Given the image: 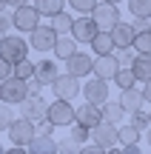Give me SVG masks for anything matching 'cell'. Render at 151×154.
Instances as JSON below:
<instances>
[{
  "label": "cell",
  "mask_w": 151,
  "mask_h": 154,
  "mask_svg": "<svg viewBox=\"0 0 151 154\" xmlns=\"http://www.w3.org/2000/svg\"><path fill=\"white\" fill-rule=\"evenodd\" d=\"M29 97V83L20 80V77L9 74L6 80H0V100L9 106H20L23 100Z\"/></svg>",
  "instance_id": "cell-1"
},
{
  "label": "cell",
  "mask_w": 151,
  "mask_h": 154,
  "mask_svg": "<svg viewBox=\"0 0 151 154\" xmlns=\"http://www.w3.org/2000/svg\"><path fill=\"white\" fill-rule=\"evenodd\" d=\"M46 117L54 123V128H66V126H71V123L77 120V117H74V106H71V100H63V97H54V103H49Z\"/></svg>",
  "instance_id": "cell-2"
},
{
  "label": "cell",
  "mask_w": 151,
  "mask_h": 154,
  "mask_svg": "<svg viewBox=\"0 0 151 154\" xmlns=\"http://www.w3.org/2000/svg\"><path fill=\"white\" fill-rule=\"evenodd\" d=\"M91 17H94V23H97V29H100V32H111V29L123 20V17H120L117 3H108V0L97 3L94 9H91Z\"/></svg>",
  "instance_id": "cell-3"
},
{
  "label": "cell",
  "mask_w": 151,
  "mask_h": 154,
  "mask_svg": "<svg viewBox=\"0 0 151 154\" xmlns=\"http://www.w3.org/2000/svg\"><path fill=\"white\" fill-rule=\"evenodd\" d=\"M40 11H37V6H29V3H23V6H17L14 9V14H11V29L14 32H32L34 26L40 23Z\"/></svg>",
  "instance_id": "cell-4"
},
{
  "label": "cell",
  "mask_w": 151,
  "mask_h": 154,
  "mask_svg": "<svg viewBox=\"0 0 151 154\" xmlns=\"http://www.w3.org/2000/svg\"><path fill=\"white\" fill-rule=\"evenodd\" d=\"M29 54V40L23 37H14V34H3L0 37V57L9 63H17Z\"/></svg>",
  "instance_id": "cell-5"
},
{
  "label": "cell",
  "mask_w": 151,
  "mask_h": 154,
  "mask_svg": "<svg viewBox=\"0 0 151 154\" xmlns=\"http://www.w3.org/2000/svg\"><path fill=\"white\" fill-rule=\"evenodd\" d=\"M34 134H37V126H34L29 117H17V120L9 126V140H11V146H23V149H26V146L32 143Z\"/></svg>",
  "instance_id": "cell-6"
},
{
  "label": "cell",
  "mask_w": 151,
  "mask_h": 154,
  "mask_svg": "<svg viewBox=\"0 0 151 154\" xmlns=\"http://www.w3.org/2000/svg\"><path fill=\"white\" fill-rule=\"evenodd\" d=\"M54 40H57V32L51 26H43V23H37V26L29 32V46H32L34 51H51L54 49Z\"/></svg>",
  "instance_id": "cell-7"
},
{
  "label": "cell",
  "mask_w": 151,
  "mask_h": 154,
  "mask_svg": "<svg viewBox=\"0 0 151 154\" xmlns=\"http://www.w3.org/2000/svg\"><path fill=\"white\" fill-rule=\"evenodd\" d=\"M91 140H94L103 151H111L114 146H120V140H117V126L108 123V120H103L100 126L91 128Z\"/></svg>",
  "instance_id": "cell-8"
},
{
  "label": "cell",
  "mask_w": 151,
  "mask_h": 154,
  "mask_svg": "<svg viewBox=\"0 0 151 154\" xmlns=\"http://www.w3.org/2000/svg\"><path fill=\"white\" fill-rule=\"evenodd\" d=\"M97 32H100V29H97L94 17H91V14L86 17L83 14V17H74V20H71V32H68V34H71L77 43H91Z\"/></svg>",
  "instance_id": "cell-9"
},
{
  "label": "cell",
  "mask_w": 151,
  "mask_h": 154,
  "mask_svg": "<svg viewBox=\"0 0 151 154\" xmlns=\"http://www.w3.org/2000/svg\"><path fill=\"white\" fill-rule=\"evenodd\" d=\"M51 91H54V97H63V100H74L80 94V77L74 74H60L54 83H51Z\"/></svg>",
  "instance_id": "cell-10"
},
{
  "label": "cell",
  "mask_w": 151,
  "mask_h": 154,
  "mask_svg": "<svg viewBox=\"0 0 151 154\" xmlns=\"http://www.w3.org/2000/svg\"><path fill=\"white\" fill-rule=\"evenodd\" d=\"M91 69H94V57L86 54V51H74L71 57H66V72L74 74V77H80V80L89 77Z\"/></svg>",
  "instance_id": "cell-11"
},
{
  "label": "cell",
  "mask_w": 151,
  "mask_h": 154,
  "mask_svg": "<svg viewBox=\"0 0 151 154\" xmlns=\"http://www.w3.org/2000/svg\"><path fill=\"white\" fill-rule=\"evenodd\" d=\"M46 109H49V103H46L40 94H29V97L20 103V114H23V117H29L32 123L43 120V117H46Z\"/></svg>",
  "instance_id": "cell-12"
},
{
  "label": "cell",
  "mask_w": 151,
  "mask_h": 154,
  "mask_svg": "<svg viewBox=\"0 0 151 154\" xmlns=\"http://www.w3.org/2000/svg\"><path fill=\"white\" fill-rule=\"evenodd\" d=\"M74 117H77V123L94 128V126H100V123H103V106L86 100V106H77V109H74Z\"/></svg>",
  "instance_id": "cell-13"
},
{
  "label": "cell",
  "mask_w": 151,
  "mask_h": 154,
  "mask_svg": "<svg viewBox=\"0 0 151 154\" xmlns=\"http://www.w3.org/2000/svg\"><path fill=\"white\" fill-rule=\"evenodd\" d=\"M117 69H120V63H117V57H114V54H97L91 74H94V77H103V80L111 83L114 74H117Z\"/></svg>",
  "instance_id": "cell-14"
},
{
  "label": "cell",
  "mask_w": 151,
  "mask_h": 154,
  "mask_svg": "<svg viewBox=\"0 0 151 154\" xmlns=\"http://www.w3.org/2000/svg\"><path fill=\"white\" fill-rule=\"evenodd\" d=\"M83 97L89 100V103H106L108 100V80H103V77H94V80H89L83 86Z\"/></svg>",
  "instance_id": "cell-15"
},
{
  "label": "cell",
  "mask_w": 151,
  "mask_h": 154,
  "mask_svg": "<svg viewBox=\"0 0 151 154\" xmlns=\"http://www.w3.org/2000/svg\"><path fill=\"white\" fill-rule=\"evenodd\" d=\"M57 77H60V66H57L54 60H37V66H34V80L37 83L51 86Z\"/></svg>",
  "instance_id": "cell-16"
},
{
  "label": "cell",
  "mask_w": 151,
  "mask_h": 154,
  "mask_svg": "<svg viewBox=\"0 0 151 154\" xmlns=\"http://www.w3.org/2000/svg\"><path fill=\"white\" fill-rule=\"evenodd\" d=\"M134 26H131V23H123L120 20L117 26L111 29V37H114V46H120V49H128L131 43H134Z\"/></svg>",
  "instance_id": "cell-17"
},
{
  "label": "cell",
  "mask_w": 151,
  "mask_h": 154,
  "mask_svg": "<svg viewBox=\"0 0 151 154\" xmlns=\"http://www.w3.org/2000/svg\"><path fill=\"white\" fill-rule=\"evenodd\" d=\"M120 106L125 109V114H131V111H137V109H143L146 106V100H143V91L140 88H123V94H120Z\"/></svg>",
  "instance_id": "cell-18"
},
{
  "label": "cell",
  "mask_w": 151,
  "mask_h": 154,
  "mask_svg": "<svg viewBox=\"0 0 151 154\" xmlns=\"http://www.w3.org/2000/svg\"><path fill=\"white\" fill-rule=\"evenodd\" d=\"M57 54V60H66V57H71L74 51H77V40L71 37V34H57L54 40V49H51Z\"/></svg>",
  "instance_id": "cell-19"
},
{
  "label": "cell",
  "mask_w": 151,
  "mask_h": 154,
  "mask_svg": "<svg viewBox=\"0 0 151 154\" xmlns=\"http://www.w3.org/2000/svg\"><path fill=\"white\" fill-rule=\"evenodd\" d=\"M131 72L140 83L151 80V54H134V60H131Z\"/></svg>",
  "instance_id": "cell-20"
},
{
  "label": "cell",
  "mask_w": 151,
  "mask_h": 154,
  "mask_svg": "<svg viewBox=\"0 0 151 154\" xmlns=\"http://www.w3.org/2000/svg\"><path fill=\"white\" fill-rule=\"evenodd\" d=\"M26 149L29 151H40V154H51V151H57V140L51 134H34Z\"/></svg>",
  "instance_id": "cell-21"
},
{
  "label": "cell",
  "mask_w": 151,
  "mask_h": 154,
  "mask_svg": "<svg viewBox=\"0 0 151 154\" xmlns=\"http://www.w3.org/2000/svg\"><path fill=\"white\" fill-rule=\"evenodd\" d=\"M123 117H125V109L120 106V100H106V103H103V120L120 126V123H123Z\"/></svg>",
  "instance_id": "cell-22"
},
{
  "label": "cell",
  "mask_w": 151,
  "mask_h": 154,
  "mask_svg": "<svg viewBox=\"0 0 151 154\" xmlns=\"http://www.w3.org/2000/svg\"><path fill=\"white\" fill-rule=\"evenodd\" d=\"M91 49H94V54H111V51H114L111 32H97L94 40H91Z\"/></svg>",
  "instance_id": "cell-23"
},
{
  "label": "cell",
  "mask_w": 151,
  "mask_h": 154,
  "mask_svg": "<svg viewBox=\"0 0 151 154\" xmlns=\"http://www.w3.org/2000/svg\"><path fill=\"white\" fill-rule=\"evenodd\" d=\"M117 140H120V146H140V131H137L134 126H117Z\"/></svg>",
  "instance_id": "cell-24"
},
{
  "label": "cell",
  "mask_w": 151,
  "mask_h": 154,
  "mask_svg": "<svg viewBox=\"0 0 151 154\" xmlns=\"http://www.w3.org/2000/svg\"><path fill=\"white\" fill-rule=\"evenodd\" d=\"M34 6H37V11L43 17H54L57 11L66 9V0H34Z\"/></svg>",
  "instance_id": "cell-25"
},
{
  "label": "cell",
  "mask_w": 151,
  "mask_h": 154,
  "mask_svg": "<svg viewBox=\"0 0 151 154\" xmlns=\"http://www.w3.org/2000/svg\"><path fill=\"white\" fill-rule=\"evenodd\" d=\"M71 20H74V17L63 9V11H57V14L51 17V29H54L57 34H68V32H71Z\"/></svg>",
  "instance_id": "cell-26"
},
{
  "label": "cell",
  "mask_w": 151,
  "mask_h": 154,
  "mask_svg": "<svg viewBox=\"0 0 151 154\" xmlns=\"http://www.w3.org/2000/svg\"><path fill=\"white\" fill-rule=\"evenodd\" d=\"M34 66H37L34 60H29V57H23V60L11 63V74H14V77H20V80H29V77L34 74Z\"/></svg>",
  "instance_id": "cell-27"
},
{
  "label": "cell",
  "mask_w": 151,
  "mask_h": 154,
  "mask_svg": "<svg viewBox=\"0 0 151 154\" xmlns=\"http://www.w3.org/2000/svg\"><path fill=\"white\" fill-rule=\"evenodd\" d=\"M111 83H117L120 88H131V86L137 83V77H134V72H131V66H120Z\"/></svg>",
  "instance_id": "cell-28"
},
{
  "label": "cell",
  "mask_w": 151,
  "mask_h": 154,
  "mask_svg": "<svg viewBox=\"0 0 151 154\" xmlns=\"http://www.w3.org/2000/svg\"><path fill=\"white\" fill-rule=\"evenodd\" d=\"M131 46H134L137 54H151V32H148V29H146V32H137Z\"/></svg>",
  "instance_id": "cell-29"
},
{
  "label": "cell",
  "mask_w": 151,
  "mask_h": 154,
  "mask_svg": "<svg viewBox=\"0 0 151 154\" xmlns=\"http://www.w3.org/2000/svg\"><path fill=\"white\" fill-rule=\"evenodd\" d=\"M128 11L134 17H148L151 20V0H128Z\"/></svg>",
  "instance_id": "cell-30"
},
{
  "label": "cell",
  "mask_w": 151,
  "mask_h": 154,
  "mask_svg": "<svg viewBox=\"0 0 151 154\" xmlns=\"http://www.w3.org/2000/svg\"><path fill=\"white\" fill-rule=\"evenodd\" d=\"M131 126L137 128V131H143V128H148L151 126V117H148V111H143V109H137V111H131Z\"/></svg>",
  "instance_id": "cell-31"
},
{
  "label": "cell",
  "mask_w": 151,
  "mask_h": 154,
  "mask_svg": "<svg viewBox=\"0 0 151 154\" xmlns=\"http://www.w3.org/2000/svg\"><path fill=\"white\" fill-rule=\"evenodd\" d=\"M14 123V111H11L9 103L0 100V131H9V126Z\"/></svg>",
  "instance_id": "cell-32"
},
{
  "label": "cell",
  "mask_w": 151,
  "mask_h": 154,
  "mask_svg": "<svg viewBox=\"0 0 151 154\" xmlns=\"http://www.w3.org/2000/svg\"><path fill=\"white\" fill-rule=\"evenodd\" d=\"M114 57H117V63L120 66H131V60H134V46H128V49H120V46H114V51H111Z\"/></svg>",
  "instance_id": "cell-33"
},
{
  "label": "cell",
  "mask_w": 151,
  "mask_h": 154,
  "mask_svg": "<svg viewBox=\"0 0 151 154\" xmlns=\"http://www.w3.org/2000/svg\"><path fill=\"white\" fill-rule=\"evenodd\" d=\"M68 128H71V137L77 140L80 146H83L86 140L91 137V128H89V126H83V123H77V120H74V123H71V126H68Z\"/></svg>",
  "instance_id": "cell-34"
},
{
  "label": "cell",
  "mask_w": 151,
  "mask_h": 154,
  "mask_svg": "<svg viewBox=\"0 0 151 154\" xmlns=\"http://www.w3.org/2000/svg\"><path fill=\"white\" fill-rule=\"evenodd\" d=\"M68 3H71V9L80 11V14H91V9H94L100 0H68Z\"/></svg>",
  "instance_id": "cell-35"
},
{
  "label": "cell",
  "mask_w": 151,
  "mask_h": 154,
  "mask_svg": "<svg viewBox=\"0 0 151 154\" xmlns=\"http://www.w3.org/2000/svg\"><path fill=\"white\" fill-rule=\"evenodd\" d=\"M80 149H83V146H80L74 137H68V140H60V143H57V151H80Z\"/></svg>",
  "instance_id": "cell-36"
},
{
  "label": "cell",
  "mask_w": 151,
  "mask_h": 154,
  "mask_svg": "<svg viewBox=\"0 0 151 154\" xmlns=\"http://www.w3.org/2000/svg\"><path fill=\"white\" fill-rule=\"evenodd\" d=\"M11 32V14H6V11H0V37L3 34Z\"/></svg>",
  "instance_id": "cell-37"
},
{
  "label": "cell",
  "mask_w": 151,
  "mask_h": 154,
  "mask_svg": "<svg viewBox=\"0 0 151 154\" xmlns=\"http://www.w3.org/2000/svg\"><path fill=\"white\" fill-rule=\"evenodd\" d=\"M131 26H134V32H146V29L151 26V20H148V17H134Z\"/></svg>",
  "instance_id": "cell-38"
},
{
  "label": "cell",
  "mask_w": 151,
  "mask_h": 154,
  "mask_svg": "<svg viewBox=\"0 0 151 154\" xmlns=\"http://www.w3.org/2000/svg\"><path fill=\"white\" fill-rule=\"evenodd\" d=\"M29 94H40V91H43V83H37V80H34V74L32 77H29Z\"/></svg>",
  "instance_id": "cell-39"
},
{
  "label": "cell",
  "mask_w": 151,
  "mask_h": 154,
  "mask_svg": "<svg viewBox=\"0 0 151 154\" xmlns=\"http://www.w3.org/2000/svg\"><path fill=\"white\" fill-rule=\"evenodd\" d=\"M9 74H11V63L0 57V80H6V77H9Z\"/></svg>",
  "instance_id": "cell-40"
},
{
  "label": "cell",
  "mask_w": 151,
  "mask_h": 154,
  "mask_svg": "<svg viewBox=\"0 0 151 154\" xmlns=\"http://www.w3.org/2000/svg\"><path fill=\"white\" fill-rule=\"evenodd\" d=\"M143 100H146V103H151V80L143 83Z\"/></svg>",
  "instance_id": "cell-41"
},
{
  "label": "cell",
  "mask_w": 151,
  "mask_h": 154,
  "mask_svg": "<svg viewBox=\"0 0 151 154\" xmlns=\"http://www.w3.org/2000/svg\"><path fill=\"white\" fill-rule=\"evenodd\" d=\"M23 3H29V0H6V6H9V9H17V6H23Z\"/></svg>",
  "instance_id": "cell-42"
},
{
  "label": "cell",
  "mask_w": 151,
  "mask_h": 154,
  "mask_svg": "<svg viewBox=\"0 0 151 154\" xmlns=\"http://www.w3.org/2000/svg\"><path fill=\"white\" fill-rule=\"evenodd\" d=\"M146 143H148V149H151V126L146 128Z\"/></svg>",
  "instance_id": "cell-43"
},
{
  "label": "cell",
  "mask_w": 151,
  "mask_h": 154,
  "mask_svg": "<svg viewBox=\"0 0 151 154\" xmlns=\"http://www.w3.org/2000/svg\"><path fill=\"white\" fill-rule=\"evenodd\" d=\"M6 9H9V6H6V0H0V11H6Z\"/></svg>",
  "instance_id": "cell-44"
},
{
  "label": "cell",
  "mask_w": 151,
  "mask_h": 154,
  "mask_svg": "<svg viewBox=\"0 0 151 154\" xmlns=\"http://www.w3.org/2000/svg\"><path fill=\"white\" fill-rule=\"evenodd\" d=\"M108 3H123V0H108Z\"/></svg>",
  "instance_id": "cell-45"
},
{
  "label": "cell",
  "mask_w": 151,
  "mask_h": 154,
  "mask_svg": "<svg viewBox=\"0 0 151 154\" xmlns=\"http://www.w3.org/2000/svg\"><path fill=\"white\" fill-rule=\"evenodd\" d=\"M0 151H3V146H0Z\"/></svg>",
  "instance_id": "cell-46"
},
{
  "label": "cell",
  "mask_w": 151,
  "mask_h": 154,
  "mask_svg": "<svg viewBox=\"0 0 151 154\" xmlns=\"http://www.w3.org/2000/svg\"><path fill=\"white\" fill-rule=\"evenodd\" d=\"M148 117H151V111H148Z\"/></svg>",
  "instance_id": "cell-47"
},
{
  "label": "cell",
  "mask_w": 151,
  "mask_h": 154,
  "mask_svg": "<svg viewBox=\"0 0 151 154\" xmlns=\"http://www.w3.org/2000/svg\"><path fill=\"white\" fill-rule=\"evenodd\" d=\"M148 32H151V26H148Z\"/></svg>",
  "instance_id": "cell-48"
}]
</instances>
